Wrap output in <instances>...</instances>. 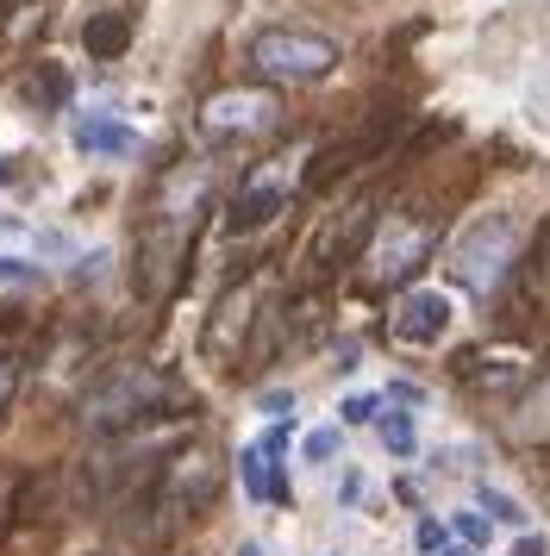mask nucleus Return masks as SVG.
<instances>
[{"label": "nucleus", "instance_id": "obj_12", "mask_svg": "<svg viewBox=\"0 0 550 556\" xmlns=\"http://www.w3.org/2000/svg\"><path fill=\"white\" fill-rule=\"evenodd\" d=\"M288 169L282 163H270V169H257V176L232 194V206H225V231H257V226H270L275 213L288 206Z\"/></svg>", "mask_w": 550, "mask_h": 556}, {"label": "nucleus", "instance_id": "obj_16", "mask_svg": "<svg viewBox=\"0 0 550 556\" xmlns=\"http://www.w3.org/2000/svg\"><path fill=\"white\" fill-rule=\"evenodd\" d=\"M513 438L520 444H550V369H538L513 394Z\"/></svg>", "mask_w": 550, "mask_h": 556}, {"label": "nucleus", "instance_id": "obj_25", "mask_svg": "<svg viewBox=\"0 0 550 556\" xmlns=\"http://www.w3.org/2000/svg\"><path fill=\"white\" fill-rule=\"evenodd\" d=\"M420 551H445V526H432V519H425V526H420Z\"/></svg>", "mask_w": 550, "mask_h": 556}, {"label": "nucleus", "instance_id": "obj_21", "mask_svg": "<svg viewBox=\"0 0 550 556\" xmlns=\"http://www.w3.org/2000/svg\"><path fill=\"white\" fill-rule=\"evenodd\" d=\"M382 419V394H350L345 401V426H375Z\"/></svg>", "mask_w": 550, "mask_h": 556}, {"label": "nucleus", "instance_id": "obj_27", "mask_svg": "<svg viewBox=\"0 0 550 556\" xmlns=\"http://www.w3.org/2000/svg\"><path fill=\"white\" fill-rule=\"evenodd\" d=\"M513 556H545V538H520V544H513Z\"/></svg>", "mask_w": 550, "mask_h": 556}, {"label": "nucleus", "instance_id": "obj_2", "mask_svg": "<svg viewBox=\"0 0 550 556\" xmlns=\"http://www.w3.org/2000/svg\"><path fill=\"white\" fill-rule=\"evenodd\" d=\"M213 501H220V463L207 451H195V444H182L138 494L120 501V531L132 544L157 551V544H175Z\"/></svg>", "mask_w": 550, "mask_h": 556}, {"label": "nucleus", "instance_id": "obj_7", "mask_svg": "<svg viewBox=\"0 0 550 556\" xmlns=\"http://www.w3.org/2000/svg\"><path fill=\"white\" fill-rule=\"evenodd\" d=\"M275 126H282V101L263 81H232L200 101V131L213 144H250V138H270Z\"/></svg>", "mask_w": 550, "mask_h": 556}, {"label": "nucleus", "instance_id": "obj_3", "mask_svg": "<svg viewBox=\"0 0 550 556\" xmlns=\"http://www.w3.org/2000/svg\"><path fill=\"white\" fill-rule=\"evenodd\" d=\"M82 426L95 431H125V426H145V419H163V413H195L188 388L157 369V363H138V356H113L88 388H82Z\"/></svg>", "mask_w": 550, "mask_h": 556}, {"label": "nucleus", "instance_id": "obj_18", "mask_svg": "<svg viewBox=\"0 0 550 556\" xmlns=\"http://www.w3.org/2000/svg\"><path fill=\"white\" fill-rule=\"evenodd\" d=\"M125 45H132V20L113 13V7L95 13V20L82 26V51H88V56H125Z\"/></svg>", "mask_w": 550, "mask_h": 556}, {"label": "nucleus", "instance_id": "obj_14", "mask_svg": "<svg viewBox=\"0 0 550 556\" xmlns=\"http://www.w3.org/2000/svg\"><path fill=\"white\" fill-rule=\"evenodd\" d=\"M282 444H288V431H263V438L238 456V476H245L250 501H270V506L288 501V481H282Z\"/></svg>", "mask_w": 550, "mask_h": 556}, {"label": "nucleus", "instance_id": "obj_5", "mask_svg": "<svg viewBox=\"0 0 550 556\" xmlns=\"http://www.w3.org/2000/svg\"><path fill=\"white\" fill-rule=\"evenodd\" d=\"M338 38L307 26H263L250 38V70L263 88H307V81H325L338 70Z\"/></svg>", "mask_w": 550, "mask_h": 556}, {"label": "nucleus", "instance_id": "obj_4", "mask_svg": "<svg viewBox=\"0 0 550 556\" xmlns=\"http://www.w3.org/2000/svg\"><path fill=\"white\" fill-rule=\"evenodd\" d=\"M432 251H438V226H432V219H420V213H388V219H375L370 244L357 256L363 288H370V294L407 288V281L432 263Z\"/></svg>", "mask_w": 550, "mask_h": 556}, {"label": "nucleus", "instance_id": "obj_13", "mask_svg": "<svg viewBox=\"0 0 550 556\" xmlns=\"http://www.w3.org/2000/svg\"><path fill=\"white\" fill-rule=\"evenodd\" d=\"M388 331H395L400 344H438L450 331V294H438V288L400 294V306L388 313Z\"/></svg>", "mask_w": 550, "mask_h": 556}, {"label": "nucleus", "instance_id": "obj_23", "mask_svg": "<svg viewBox=\"0 0 550 556\" xmlns=\"http://www.w3.org/2000/svg\"><path fill=\"white\" fill-rule=\"evenodd\" d=\"M482 506H488L495 519H507V526H520V519H525V506H520V501H507V494H482Z\"/></svg>", "mask_w": 550, "mask_h": 556}, {"label": "nucleus", "instance_id": "obj_22", "mask_svg": "<svg viewBox=\"0 0 550 556\" xmlns=\"http://www.w3.org/2000/svg\"><path fill=\"white\" fill-rule=\"evenodd\" d=\"M300 451H307V463H332V451H338V431H332V426L307 431V444H300Z\"/></svg>", "mask_w": 550, "mask_h": 556}, {"label": "nucleus", "instance_id": "obj_17", "mask_svg": "<svg viewBox=\"0 0 550 556\" xmlns=\"http://www.w3.org/2000/svg\"><path fill=\"white\" fill-rule=\"evenodd\" d=\"M75 144L88 156H138L145 151V138L132 126H120V119H82V126H75Z\"/></svg>", "mask_w": 550, "mask_h": 556}, {"label": "nucleus", "instance_id": "obj_28", "mask_svg": "<svg viewBox=\"0 0 550 556\" xmlns=\"http://www.w3.org/2000/svg\"><path fill=\"white\" fill-rule=\"evenodd\" d=\"M238 556H263V551H257V544H245V551H238Z\"/></svg>", "mask_w": 550, "mask_h": 556}, {"label": "nucleus", "instance_id": "obj_9", "mask_svg": "<svg viewBox=\"0 0 550 556\" xmlns=\"http://www.w3.org/2000/svg\"><path fill=\"white\" fill-rule=\"evenodd\" d=\"M375 219H382L375 194H357L350 206H338V219L313 238V281H332L338 269H350V263L363 256V244H370Z\"/></svg>", "mask_w": 550, "mask_h": 556}, {"label": "nucleus", "instance_id": "obj_8", "mask_svg": "<svg viewBox=\"0 0 550 556\" xmlns=\"http://www.w3.org/2000/svg\"><path fill=\"white\" fill-rule=\"evenodd\" d=\"M450 376H457V388H470V394H482V401H513L538 369H532V356H520V351L470 344V351L450 356Z\"/></svg>", "mask_w": 550, "mask_h": 556}, {"label": "nucleus", "instance_id": "obj_19", "mask_svg": "<svg viewBox=\"0 0 550 556\" xmlns=\"http://www.w3.org/2000/svg\"><path fill=\"white\" fill-rule=\"evenodd\" d=\"M25 376H32V356H20V351H0V413H7V406L20 401Z\"/></svg>", "mask_w": 550, "mask_h": 556}, {"label": "nucleus", "instance_id": "obj_26", "mask_svg": "<svg viewBox=\"0 0 550 556\" xmlns=\"http://www.w3.org/2000/svg\"><path fill=\"white\" fill-rule=\"evenodd\" d=\"M0 281H38V269L32 263H0Z\"/></svg>", "mask_w": 550, "mask_h": 556}, {"label": "nucleus", "instance_id": "obj_24", "mask_svg": "<svg viewBox=\"0 0 550 556\" xmlns=\"http://www.w3.org/2000/svg\"><path fill=\"white\" fill-rule=\"evenodd\" d=\"M457 538H463V544H482V538H488V519H482V513H463V519H457Z\"/></svg>", "mask_w": 550, "mask_h": 556}, {"label": "nucleus", "instance_id": "obj_6", "mask_svg": "<svg viewBox=\"0 0 550 556\" xmlns=\"http://www.w3.org/2000/svg\"><path fill=\"white\" fill-rule=\"evenodd\" d=\"M513 263H520V219L513 213H482L450 244V281L470 294H495L513 276Z\"/></svg>", "mask_w": 550, "mask_h": 556}, {"label": "nucleus", "instance_id": "obj_11", "mask_svg": "<svg viewBox=\"0 0 550 556\" xmlns=\"http://www.w3.org/2000/svg\"><path fill=\"white\" fill-rule=\"evenodd\" d=\"M257 319H263V294L257 288H232L213 306V319H207V356H220L225 369H238V356H250Z\"/></svg>", "mask_w": 550, "mask_h": 556}, {"label": "nucleus", "instance_id": "obj_1", "mask_svg": "<svg viewBox=\"0 0 550 556\" xmlns=\"http://www.w3.org/2000/svg\"><path fill=\"white\" fill-rule=\"evenodd\" d=\"M207 206H213V163H175L170 176L157 181L145 231H138V263H132L145 301H170L182 288V269H188Z\"/></svg>", "mask_w": 550, "mask_h": 556}, {"label": "nucleus", "instance_id": "obj_20", "mask_svg": "<svg viewBox=\"0 0 550 556\" xmlns=\"http://www.w3.org/2000/svg\"><path fill=\"white\" fill-rule=\"evenodd\" d=\"M375 426H382V444L395 456H413V419H407V413H382Z\"/></svg>", "mask_w": 550, "mask_h": 556}, {"label": "nucleus", "instance_id": "obj_15", "mask_svg": "<svg viewBox=\"0 0 550 556\" xmlns=\"http://www.w3.org/2000/svg\"><path fill=\"white\" fill-rule=\"evenodd\" d=\"M13 94L32 113H63L70 106V70L63 63H25L20 76H13Z\"/></svg>", "mask_w": 550, "mask_h": 556}, {"label": "nucleus", "instance_id": "obj_10", "mask_svg": "<svg viewBox=\"0 0 550 556\" xmlns=\"http://www.w3.org/2000/svg\"><path fill=\"white\" fill-rule=\"evenodd\" d=\"M395 126H400L395 113H375L370 126L345 131L338 144H325V151L313 156V163H307V176H300V188H307V194H325V188H332L338 176H350V169H363V163H370L375 151H388V138H395Z\"/></svg>", "mask_w": 550, "mask_h": 556}]
</instances>
